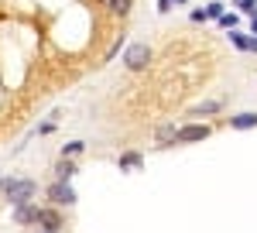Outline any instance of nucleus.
Masks as SVG:
<instances>
[{"mask_svg": "<svg viewBox=\"0 0 257 233\" xmlns=\"http://www.w3.org/2000/svg\"><path fill=\"white\" fill-rule=\"evenodd\" d=\"M0 192L7 195V202H11V206H24V202H31V199H35L38 185H35L31 178H0Z\"/></svg>", "mask_w": 257, "mask_h": 233, "instance_id": "f257e3e1", "label": "nucleus"}, {"mask_svg": "<svg viewBox=\"0 0 257 233\" xmlns=\"http://www.w3.org/2000/svg\"><path fill=\"white\" fill-rule=\"evenodd\" d=\"M148 62H151V48H148L144 41H134V45H127V52H123V65H127L131 72H141V69H148Z\"/></svg>", "mask_w": 257, "mask_h": 233, "instance_id": "f03ea898", "label": "nucleus"}, {"mask_svg": "<svg viewBox=\"0 0 257 233\" xmlns=\"http://www.w3.org/2000/svg\"><path fill=\"white\" fill-rule=\"evenodd\" d=\"M48 199H52V206H76V189L69 182H55V185H48Z\"/></svg>", "mask_w": 257, "mask_h": 233, "instance_id": "7ed1b4c3", "label": "nucleus"}, {"mask_svg": "<svg viewBox=\"0 0 257 233\" xmlns=\"http://www.w3.org/2000/svg\"><path fill=\"white\" fill-rule=\"evenodd\" d=\"M206 137H209L206 124H185V127H178V144H192V141H206Z\"/></svg>", "mask_w": 257, "mask_h": 233, "instance_id": "20e7f679", "label": "nucleus"}, {"mask_svg": "<svg viewBox=\"0 0 257 233\" xmlns=\"http://www.w3.org/2000/svg\"><path fill=\"white\" fill-rule=\"evenodd\" d=\"M38 226H41V230H48V233H59L62 230L59 206H55V209H38Z\"/></svg>", "mask_w": 257, "mask_h": 233, "instance_id": "39448f33", "label": "nucleus"}, {"mask_svg": "<svg viewBox=\"0 0 257 233\" xmlns=\"http://www.w3.org/2000/svg\"><path fill=\"white\" fill-rule=\"evenodd\" d=\"M14 219H18L21 226H24V223H38V206H31V202L14 206Z\"/></svg>", "mask_w": 257, "mask_h": 233, "instance_id": "423d86ee", "label": "nucleus"}, {"mask_svg": "<svg viewBox=\"0 0 257 233\" xmlns=\"http://www.w3.org/2000/svg\"><path fill=\"white\" fill-rule=\"evenodd\" d=\"M230 127L233 131H250V127H257V113H237V117H230Z\"/></svg>", "mask_w": 257, "mask_h": 233, "instance_id": "0eeeda50", "label": "nucleus"}, {"mask_svg": "<svg viewBox=\"0 0 257 233\" xmlns=\"http://www.w3.org/2000/svg\"><path fill=\"white\" fill-rule=\"evenodd\" d=\"M230 41L237 45L240 52H257V35H250V38H247V35H240V31H230Z\"/></svg>", "mask_w": 257, "mask_h": 233, "instance_id": "6e6552de", "label": "nucleus"}, {"mask_svg": "<svg viewBox=\"0 0 257 233\" xmlns=\"http://www.w3.org/2000/svg\"><path fill=\"white\" fill-rule=\"evenodd\" d=\"M141 161H144V158H141L138 151H123L117 165H120V172H138V168H141Z\"/></svg>", "mask_w": 257, "mask_h": 233, "instance_id": "1a4fd4ad", "label": "nucleus"}, {"mask_svg": "<svg viewBox=\"0 0 257 233\" xmlns=\"http://www.w3.org/2000/svg\"><path fill=\"white\" fill-rule=\"evenodd\" d=\"M76 172H79V168L72 165V158H62L59 165H55V175H59V182H69V178H72Z\"/></svg>", "mask_w": 257, "mask_h": 233, "instance_id": "9d476101", "label": "nucleus"}, {"mask_svg": "<svg viewBox=\"0 0 257 233\" xmlns=\"http://www.w3.org/2000/svg\"><path fill=\"white\" fill-rule=\"evenodd\" d=\"M219 110H223V103L209 99V103H199V106H192V117H209V113H219Z\"/></svg>", "mask_w": 257, "mask_h": 233, "instance_id": "9b49d317", "label": "nucleus"}, {"mask_svg": "<svg viewBox=\"0 0 257 233\" xmlns=\"http://www.w3.org/2000/svg\"><path fill=\"white\" fill-rule=\"evenodd\" d=\"M131 4H134V0H110L106 7H110L117 18H127V14H131Z\"/></svg>", "mask_w": 257, "mask_h": 233, "instance_id": "f8f14e48", "label": "nucleus"}, {"mask_svg": "<svg viewBox=\"0 0 257 233\" xmlns=\"http://www.w3.org/2000/svg\"><path fill=\"white\" fill-rule=\"evenodd\" d=\"M158 141H161V144L178 141V127H175V124H165V127H158Z\"/></svg>", "mask_w": 257, "mask_h": 233, "instance_id": "ddd939ff", "label": "nucleus"}, {"mask_svg": "<svg viewBox=\"0 0 257 233\" xmlns=\"http://www.w3.org/2000/svg\"><path fill=\"white\" fill-rule=\"evenodd\" d=\"M86 151V144L82 141H69L65 148H62V158H76V155H82Z\"/></svg>", "mask_w": 257, "mask_h": 233, "instance_id": "4468645a", "label": "nucleus"}, {"mask_svg": "<svg viewBox=\"0 0 257 233\" xmlns=\"http://www.w3.org/2000/svg\"><path fill=\"white\" fill-rule=\"evenodd\" d=\"M243 14H250V18H257V0H233Z\"/></svg>", "mask_w": 257, "mask_h": 233, "instance_id": "2eb2a0df", "label": "nucleus"}, {"mask_svg": "<svg viewBox=\"0 0 257 233\" xmlns=\"http://www.w3.org/2000/svg\"><path fill=\"white\" fill-rule=\"evenodd\" d=\"M206 18H223V4H219V0H213V4L206 7Z\"/></svg>", "mask_w": 257, "mask_h": 233, "instance_id": "dca6fc26", "label": "nucleus"}, {"mask_svg": "<svg viewBox=\"0 0 257 233\" xmlns=\"http://www.w3.org/2000/svg\"><path fill=\"white\" fill-rule=\"evenodd\" d=\"M219 24H223V28H230V31H233V28H237V14H223V18H219Z\"/></svg>", "mask_w": 257, "mask_h": 233, "instance_id": "f3484780", "label": "nucleus"}, {"mask_svg": "<svg viewBox=\"0 0 257 233\" xmlns=\"http://www.w3.org/2000/svg\"><path fill=\"white\" fill-rule=\"evenodd\" d=\"M172 4H185V0H158V14H168Z\"/></svg>", "mask_w": 257, "mask_h": 233, "instance_id": "a211bd4d", "label": "nucleus"}, {"mask_svg": "<svg viewBox=\"0 0 257 233\" xmlns=\"http://www.w3.org/2000/svg\"><path fill=\"white\" fill-rule=\"evenodd\" d=\"M250 35H257V18H254V21H250Z\"/></svg>", "mask_w": 257, "mask_h": 233, "instance_id": "6ab92c4d", "label": "nucleus"}, {"mask_svg": "<svg viewBox=\"0 0 257 233\" xmlns=\"http://www.w3.org/2000/svg\"><path fill=\"white\" fill-rule=\"evenodd\" d=\"M41 233H48V230H41Z\"/></svg>", "mask_w": 257, "mask_h": 233, "instance_id": "aec40b11", "label": "nucleus"}]
</instances>
